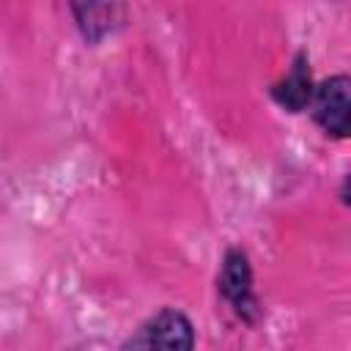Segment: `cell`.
Instances as JSON below:
<instances>
[{
	"instance_id": "3",
	"label": "cell",
	"mask_w": 351,
	"mask_h": 351,
	"mask_svg": "<svg viewBox=\"0 0 351 351\" xmlns=\"http://www.w3.org/2000/svg\"><path fill=\"white\" fill-rule=\"evenodd\" d=\"M69 8L88 44H99L101 38L118 33L126 22L123 0H69Z\"/></svg>"
},
{
	"instance_id": "1",
	"label": "cell",
	"mask_w": 351,
	"mask_h": 351,
	"mask_svg": "<svg viewBox=\"0 0 351 351\" xmlns=\"http://www.w3.org/2000/svg\"><path fill=\"white\" fill-rule=\"evenodd\" d=\"M219 293L236 310V315L244 318L247 324H255L261 318L258 296L252 288V269H250V261L241 250L225 252L222 271H219Z\"/></svg>"
},
{
	"instance_id": "7",
	"label": "cell",
	"mask_w": 351,
	"mask_h": 351,
	"mask_svg": "<svg viewBox=\"0 0 351 351\" xmlns=\"http://www.w3.org/2000/svg\"><path fill=\"white\" fill-rule=\"evenodd\" d=\"M343 197H346V203L351 206V178L346 181V186H343Z\"/></svg>"
},
{
	"instance_id": "5",
	"label": "cell",
	"mask_w": 351,
	"mask_h": 351,
	"mask_svg": "<svg viewBox=\"0 0 351 351\" xmlns=\"http://www.w3.org/2000/svg\"><path fill=\"white\" fill-rule=\"evenodd\" d=\"M274 99L280 107L291 110V112H299L304 107H310V99H313V82H310V69H307V58L304 55H296L291 71L274 85Z\"/></svg>"
},
{
	"instance_id": "6",
	"label": "cell",
	"mask_w": 351,
	"mask_h": 351,
	"mask_svg": "<svg viewBox=\"0 0 351 351\" xmlns=\"http://www.w3.org/2000/svg\"><path fill=\"white\" fill-rule=\"evenodd\" d=\"M337 137H351V110H348V115H346V121H343V126H340V134Z\"/></svg>"
},
{
	"instance_id": "2",
	"label": "cell",
	"mask_w": 351,
	"mask_h": 351,
	"mask_svg": "<svg viewBox=\"0 0 351 351\" xmlns=\"http://www.w3.org/2000/svg\"><path fill=\"white\" fill-rule=\"evenodd\" d=\"M123 346L134 348H173V351H186L195 346V332L192 324L184 313L178 310H159L151 321H145L134 337H129Z\"/></svg>"
},
{
	"instance_id": "4",
	"label": "cell",
	"mask_w": 351,
	"mask_h": 351,
	"mask_svg": "<svg viewBox=\"0 0 351 351\" xmlns=\"http://www.w3.org/2000/svg\"><path fill=\"white\" fill-rule=\"evenodd\" d=\"M313 118L326 134H340V126L351 110V77H332L313 90Z\"/></svg>"
}]
</instances>
